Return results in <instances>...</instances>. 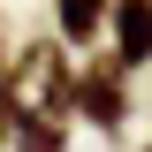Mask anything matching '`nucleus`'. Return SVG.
I'll return each mask as SVG.
<instances>
[{"instance_id": "obj_1", "label": "nucleus", "mask_w": 152, "mask_h": 152, "mask_svg": "<svg viewBox=\"0 0 152 152\" xmlns=\"http://www.w3.org/2000/svg\"><path fill=\"white\" fill-rule=\"evenodd\" d=\"M8 99H15V122H53L69 129V107H76V69L61 53V38H31L8 69Z\"/></svg>"}, {"instance_id": "obj_2", "label": "nucleus", "mask_w": 152, "mask_h": 152, "mask_svg": "<svg viewBox=\"0 0 152 152\" xmlns=\"http://www.w3.org/2000/svg\"><path fill=\"white\" fill-rule=\"evenodd\" d=\"M76 107L91 114L99 129H122V122H129V91H122V53H114V61H91V69H76Z\"/></svg>"}, {"instance_id": "obj_3", "label": "nucleus", "mask_w": 152, "mask_h": 152, "mask_svg": "<svg viewBox=\"0 0 152 152\" xmlns=\"http://www.w3.org/2000/svg\"><path fill=\"white\" fill-rule=\"evenodd\" d=\"M107 31H114V53H122V69H145V61H152V0H114Z\"/></svg>"}, {"instance_id": "obj_4", "label": "nucleus", "mask_w": 152, "mask_h": 152, "mask_svg": "<svg viewBox=\"0 0 152 152\" xmlns=\"http://www.w3.org/2000/svg\"><path fill=\"white\" fill-rule=\"evenodd\" d=\"M107 15H114V0H53V31H61V46H91V38L107 31Z\"/></svg>"}, {"instance_id": "obj_5", "label": "nucleus", "mask_w": 152, "mask_h": 152, "mask_svg": "<svg viewBox=\"0 0 152 152\" xmlns=\"http://www.w3.org/2000/svg\"><path fill=\"white\" fill-rule=\"evenodd\" d=\"M15 145L23 152H69V129H53V122H15Z\"/></svg>"}, {"instance_id": "obj_6", "label": "nucleus", "mask_w": 152, "mask_h": 152, "mask_svg": "<svg viewBox=\"0 0 152 152\" xmlns=\"http://www.w3.org/2000/svg\"><path fill=\"white\" fill-rule=\"evenodd\" d=\"M8 122H15V99H8V69H0V145H8Z\"/></svg>"}, {"instance_id": "obj_7", "label": "nucleus", "mask_w": 152, "mask_h": 152, "mask_svg": "<svg viewBox=\"0 0 152 152\" xmlns=\"http://www.w3.org/2000/svg\"><path fill=\"white\" fill-rule=\"evenodd\" d=\"M145 152H152V145H145Z\"/></svg>"}]
</instances>
